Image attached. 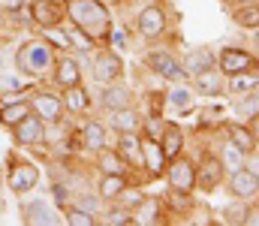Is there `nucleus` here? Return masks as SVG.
Masks as SVG:
<instances>
[{"mask_svg": "<svg viewBox=\"0 0 259 226\" xmlns=\"http://www.w3.org/2000/svg\"><path fill=\"white\" fill-rule=\"evenodd\" d=\"M66 12L75 21V27H81L91 39L109 33V12L97 0H69L66 3Z\"/></svg>", "mask_w": 259, "mask_h": 226, "instance_id": "obj_1", "label": "nucleus"}, {"mask_svg": "<svg viewBox=\"0 0 259 226\" xmlns=\"http://www.w3.org/2000/svg\"><path fill=\"white\" fill-rule=\"evenodd\" d=\"M18 67L30 75H39L46 67H52V49H49V42H27L18 52Z\"/></svg>", "mask_w": 259, "mask_h": 226, "instance_id": "obj_2", "label": "nucleus"}, {"mask_svg": "<svg viewBox=\"0 0 259 226\" xmlns=\"http://www.w3.org/2000/svg\"><path fill=\"white\" fill-rule=\"evenodd\" d=\"M166 175H169V184H172V190H181V193H190L196 184V166L184 157H175L172 160V166L166 169Z\"/></svg>", "mask_w": 259, "mask_h": 226, "instance_id": "obj_3", "label": "nucleus"}, {"mask_svg": "<svg viewBox=\"0 0 259 226\" xmlns=\"http://www.w3.org/2000/svg\"><path fill=\"white\" fill-rule=\"evenodd\" d=\"M12 130H15V142H18V145H39L42 136H46V130H42V118L33 115V112H30L24 121H18Z\"/></svg>", "mask_w": 259, "mask_h": 226, "instance_id": "obj_4", "label": "nucleus"}, {"mask_svg": "<svg viewBox=\"0 0 259 226\" xmlns=\"http://www.w3.org/2000/svg\"><path fill=\"white\" fill-rule=\"evenodd\" d=\"M220 178H223V163H220L217 157L205 154L202 163H199V169H196V184H199L202 190H214V187L220 184Z\"/></svg>", "mask_w": 259, "mask_h": 226, "instance_id": "obj_5", "label": "nucleus"}, {"mask_svg": "<svg viewBox=\"0 0 259 226\" xmlns=\"http://www.w3.org/2000/svg\"><path fill=\"white\" fill-rule=\"evenodd\" d=\"M139 33L142 36H148V39H154V36H160L163 33V27H166V15H163V9L160 6H145L142 12H139Z\"/></svg>", "mask_w": 259, "mask_h": 226, "instance_id": "obj_6", "label": "nucleus"}, {"mask_svg": "<svg viewBox=\"0 0 259 226\" xmlns=\"http://www.w3.org/2000/svg\"><path fill=\"white\" fill-rule=\"evenodd\" d=\"M36 181H39V172H36L30 163H18V166H12V172H9V190H12V193H27V190L36 187Z\"/></svg>", "mask_w": 259, "mask_h": 226, "instance_id": "obj_7", "label": "nucleus"}, {"mask_svg": "<svg viewBox=\"0 0 259 226\" xmlns=\"http://www.w3.org/2000/svg\"><path fill=\"white\" fill-rule=\"evenodd\" d=\"M148 67H151L154 73H160L163 78H172V81H178L181 75H187L184 67H181L172 55H166V52H151V55H148Z\"/></svg>", "mask_w": 259, "mask_h": 226, "instance_id": "obj_8", "label": "nucleus"}, {"mask_svg": "<svg viewBox=\"0 0 259 226\" xmlns=\"http://www.w3.org/2000/svg\"><path fill=\"white\" fill-rule=\"evenodd\" d=\"M256 67V58L253 55H247V52H238V49H226L223 55H220V70L229 75L235 73H244V70H253Z\"/></svg>", "mask_w": 259, "mask_h": 226, "instance_id": "obj_9", "label": "nucleus"}, {"mask_svg": "<svg viewBox=\"0 0 259 226\" xmlns=\"http://www.w3.org/2000/svg\"><path fill=\"white\" fill-rule=\"evenodd\" d=\"M232 193H235L238 199H250V196H256L259 193V175L256 172H250L247 166H241L238 172H232Z\"/></svg>", "mask_w": 259, "mask_h": 226, "instance_id": "obj_10", "label": "nucleus"}, {"mask_svg": "<svg viewBox=\"0 0 259 226\" xmlns=\"http://www.w3.org/2000/svg\"><path fill=\"white\" fill-rule=\"evenodd\" d=\"M33 21L39 24V27H55L58 21H61V15H64V9L55 3V0H33Z\"/></svg>", "mask_w": 259, "mask_h": 226, "instance_id": "obj_11", "label": "nucleus"}, {"mask_svg": "<svg viewBox=\"0 0 259 226\" xmlns=\"http://www.w3.org/2000/svg\"><path fill=\"white\" fill-rule=\"evenodd\" d=\"M121 70H124V67H121V58H115V55L109 52V55H100V58H97V64H94V78L103 81V84H112V81L121 75Z\"/></svg>", "mask_w": 259, "mask_h": 226, "instance_id": "obj_12", "label": "nucleus"}, {"mask_svg": "<svg viewBox=\"0 0 259 226\" xmlns=\"http://www.w3.org/2000/svg\"><path fill=\"white\" fill-rule=\"evenodd\" d=\"M24 220L27 223H39V226H55V223H61V217L52 211V205L49 202H42V199H36V202H30L27 208H24Z\"/></svg>", "mask_w": 259, "mask_h": 226, "instance_id": "obj_13", "label": "nucleus"}, {"mask_svg": "<svg viewBox=\"0 0 259 226\" xmlns=\"http://www.w3.org/2000/svg\"><path fill=\"white\" fill-rule=\"evenodd\" d=\"M30 112H33V106L21 97V100H12V103H3V106H0V121H3L6 127H15V124L24 121Z\"/></svg>", "mask_w": 259, "mask_h": 226, "instance_id": "obj_14", "label": "nucleus"}, {"mask_svg": "<svg viewBox=\"0 0 259 226\" xmlns=\"http://www.w3.org/2000/svg\"><path fill=\"white\" fill-rule=\"evenodd\" d=\"M33 109H36V115L42 121H58L61 112H64V103L58 97H52V94H36L33 97Z\"/></svg>", "mask_w": 259, "mask_h": 226, "instance_id": "obj_15", "label": "nucleus"}, {"mask_svg": "<svg viewBox=\"0 0 259 226\" xmlns=\"http://www.w3.org/2000/svg\"><path fill=\"white\" fill-rule=\"evenodd\" d=\"M211 64H214V55L208 52V49H193V52H187L184 55V73H190V75H199V73H205V70H211Z\"/></svg>", "mask_w": 259, "mask_h": 226, "instance_id": "obj_16", "label": "nucleus"}, {"mask_svg": "<svg viewBox=\"0 0 259 226\" xmlns=\"http://www.w3.org/2000/svg\"><path fill=\"white\" fill-rule=\"evenodd\" d=\"M142 157H145V169H151V172H163L166 169V154H163L157 139H148L142 145Z\"/></svg>", "mask_w": 259, "mask_h": 226, "instance_id": "obj_17", "label": "nucleus"}, {"mask_svg": "<svg viewBox=\"0 0 259 226\" xmlns=\"http://www.w3.org/2000/svg\"><path fill=\"white\" fill-rule=\"evenodd\" d=\"M100 103H103V109H109V112L124 109V106H130V91L127 87H121V84H109V87L103 91Z\"/></svg>", "mask_w": 259, "mask_h": 226, "instance_id": "obj_18", "label": "nucleus"}, {"mask_svg": "<svg viewBox=\"0 0 259 226\" xmlns=\"http://www.w3.org/2000/svg\"><path fill=\"white\" fill-rule=\"evenodd\" d=\"M81 145L91 151H103L106 148V130L97 124V121H88L81 127Z\"/></svg>", "mask_w": 259, "mask_h": 226, "instance_id": "obj_19", "label": "nucleus"}, {"mask_svg": "<svg viewBox=\"0 0 259 226\" xmlns=\"http://www.w3.org/2000/svg\"><path fill=\"white\" fill-rule=\"evenodd\" d=\"M181 145H184L181 130H178V127H166L163 136H160V148H163V154H166V160H175V157L181 154Z\"/></svg>", "mask_w": 259, "mask_h": 226, "instance_id": "obj_20", "label": "nucleus"}, {"mask_svg": "<svg viewBox=\"0 0 259 226\" xmlns=\"http://www.w3.org/2000/svg\"><path fill=\"white\" fill-rule=\"evenodd\" d=\"M112 127L118 130V133H136V127H139V115L124 106V109H115L112 112Z\"/></svg>", "mask_w": 259, "mask_h": 226, "instance_id": "obj_21", "label": "nucleus"}, {"mask_svg": "<svg viewBox=\"0 0 259 226\" xmlns=\"http://www.w3.org/2000/svg\"><path fill=\"white\" fill-rule=\"evenodd\" d=\"M157 214H160V199H142L139 202V208H136V217H133V223H142V226H148V223H157Z\"/></svg>", "mask_w": 259, "mask_h": 226, "instance_id": "obj_22", "label": "nucleus"}, {"mask_svg": "<svg viewBox=\"0 0 259 226\" xmlns=\"http://www.w3.org/2000/svg\"><path fill=\"white\" fill-rule=\"evenodd\" d=\"M121 157L130 160V163H145L142 157V142L136 133H121Z\"/></svg>", "mask_w": 259, "mask_h": 226, "instance_id": "obj_23", "label": "nucleus"}, {"mask_svg": "<svg viewBox=\"0 0 259 226\" xmlns=\"http://www.w3.org/2000/svg\"><path fill=\"white\" fill-rule=\"evenodd\" d=\"M78 64L72 61V58H64L61 64H58V84H64V87H72V84H78Z\"/></svg>", "mask_w": 259, "mask_h": 226, "instance_id": "obj_24", "label": "nucleus"}, {"mask_svg": "<svg viewBox=\"0 0 259 226\" xmlns=\"http://www.w3.org/2000/svg\"><path fill=\"white\" fill-rule=\"evenodd\" d=\"M229 87L235 91V94H247V91H256L259 87V70L256 73H235L232 75V81H229Z\"/></svg>", "mask_w": 259, "mask_h": 226, "instance_id": "obj_25", "label": "nucleus"}, {"mask_svg": "<svg viewBox=\"0 0 259 226\" xmlns=\"http://www.w3.org/2000/svg\"><path fill=\"white\" fill-rule=\"evenodd\" d=\"M229 139H232V145H238L244 154H247V151H253V145H256L253 133H250L247 127H241V124H232V127H229Z\"/></svg>", "mask_w": 259, "mask_h": 226, "instance_id": "obj_26", "label": "nucleus"}, {"mask_svg": "<svg viewBox=\"0 0 259 226\" xmlns=\"http://www.w3.org/2000/svg\"><path fill=\"white\" fill-rule=\"evenodd\" d=\"M64 106L69 112H84L88 109V94L78 87V84H72V87H64Z\"/></svg>", "mask_w": 259, "mask_h": 226, "instance_id": "obj_27", "label": "nucleus"}, {"mask_svg": "<svg viewBox=\"0 0 259 226\" xmlns=\"http://www.w3.org/2000/svg\"><path fill=\"white\" fill-rule=\"evenodd\" d=\"M124 187H127L124 175H106L103 184H100V196H106V199H118V196L124 193Z\"/></svg>", "mask_w": 259, "mask_h": 226, "instance_id": "obj_28", "label": "nucleus"}, {"mask_svg": "<svg viewBox=\"0 0 259 226\" xmlns=\"http://www.w3.org/2000/svg\"><path fill=\"white\" fill-rule=\"evenodd\" d=\"M100 169L106 175H124V157L112 151H100Z\"/></svg>", "mask_w": 259, "mask_h": 226, "instance_id": "obj_29", "label": "nucleus"}, {"mask_svg": "<svg viewBox=\"0 0 259 226\" xmlns=\"http://www.w3.org/2000/svg\"><path fill=\"white\" fill-rule=\"evenodd\" d=\"M220 163H223V169H226V172H238V169L244 166V151L238 148V145H226Z\"/></svg>", "mask_w": 259, "mask_h": 226, "instance_id": "obj_30", "label": "nucleus"}, {"mask_svg": "<svg viewBox=\"0 0 259 226\" xmlns=\"http://www.w3.org/2000/svg\"><path fill=\"white\" fill-rule=\"evenodd\" d=\"M235 24H241V27H256L259 24V6L256 3H247L244 9H238V12H235Z\"/></svg>", "mask_w": 259, "mask_h": 226, "instance_id": "obj_31", "label": "nucleus"}, {"mask_svg": "<svg viewBox=\"0 0 259 226\" xmlns=\"http://www.w3.org/2000/svg\"><path fill=\"white\" fill-rule=\"evenodd\" d=\"M169 100H172V106L175 109H193V91L190 87H175L172 94H169Z\"/></svg>", "mask_w": 259, "mask_h": 226, "instance_id": "obj_32", "label": "nucleus"}, {"mask_svg": "<svg viewBox=\"0 0 259 226\" xmlns=\"http://www.w3.org/2000/svg\"><path fill=\"white\" fill-rule=\"evenodd\" d=\"M196 81H199V87H202L205 94H217V91H220V75L211 73V70L199 73V75H196Z\"/></svg>", "mask_w": 259, "mask_h": 226, "instance_id": "obj_33", "label": "nucleus"}, {"mask_svg": "<svg viewBox=\"0 0 259 226\" xmlns=\"http://www.w3.org/2000/svg\"><path fill=\"white\" fill-rule=\"evenodd\" d=\"M66 220H69L72 226H94V217H91V211H84V208H69Z\"/></svg>", "mask_w": 259, "mask_h": 226, "instance_id": "obj_34", "label": "nucleus"}, {"mask_svg": "<svg viewBox=\"0 0 259 226\" xmlns=\"http://www.w3.org/2000/svg\"><path fill=\"white\" fill-rule=\"evenodd\" d=\"M247 214H250V211H247L244 205H229V208H226V223H244Z\"/></svg>", "mask_w": 259, "mask_h": 226, "instance_id": "obj_35", "label": "nucleus"}, {"mask_svg": "<svg viewBox=\"0 0 259 226\" xmlns=\"http://www.w3.org/2000/svg\"><path fill=\"white\" fill-rule=\"evenodd\" d=\"M69 42H72V46H78L81 52H88V49H91V36H88L81 27H75V30L69 33Z\"/></svg>", "mask_w": 259, "mask_h": 226, "instance_id": "obj_36", "label": "nucleus"}, {"mask_svg": "<svg viewBox=\"0 0 259 226\" xmlns=\"http://www.w3.org/2000/svg\"><path fill=\"white\" fill-rule=\"evenodd\" d=\"M238 109H241V115H250V118L259 115V94H250L247 100H241V106H238Z\"/></svg>", "mask_w": 259, "mask_h": 226, "instance_id": "obj_37", "label": "nucleus"}, {"mask_svg": "<svg viewBox=\"0 0 259 226\" xmlns=\"http://www.w3.org/2000/svg\"><path fill=\"white\" fill-rule=\"evenodd\" d=\"M145 124H148V139H157V142H160V136H163V130H166V127L160 124V118H157V115H151Z\"/></svg>", "mask_w": 259, "mask_h": 226, "instance_id": "obj_38", "label": "nucleus"}, {"mask_svg": "<svg viewBox=\"0 0 259 226\" xmlns=\"http://www.w3.org/2000/svg\"><path fill=\"white\" fill-rule=\"evenodd\" d=\"M49 30V39L55 42V46H61V49H72V42H69V33H55L52 27H46Z\"/></svg>", "mask_w": 259, "mask_h": 226, "instance_id": "obj_39", "label": "nucleus"}, {"mask_svg": "<svg viewBox=\"0 0 259 226\" xmlns=\"http://www.w3.org/2000/svg\"><path fill=\"white\" fill-rule=\"evenodd\" d=\"M109 223H115V226H130V223H133V217H130L127 211H112V214H109Z\"/></svg>", "mask_w": 259, "mask_h": 226, "instance_id": "obj_40", "label": "nucleus"}, {"mask_svg": "<svg viewBox=\"0 0 259 226\" xmlns=\"http://www.w3.org/2000/svg\"><path fill=\"white\" fill-rule=\"evenodd\" d=\"M24 3H27V0H0V9H3V12H18Z\"/></svg>", "mask_w": 259, "mask_h": 226, "instance_id": "obj_41", "label": "nucleus"}, {"mask_svg": "<svg viewBox=\"0 0 259 226\" xmlns=\"http://www.w3.org/2000/svg\"><path fill=\"white\" fill-rule=\"evenodd\" d=\"M172 205H175V208H187V205H190V199H187V196L181 199V190H172Z\"/></svg>", "mask_w": 259, "mask_h": 226, "instance_id": "obj_42", "label": "nucleus"}, {"mask_svg": "<svg viewBox=\"0 0 259 226\" xmlns=\"http://www.w3.org/2000/svg\"><path fill=\"white\" fill-rule=\"evenodd\" d=\"M81 208L94 214V211H97V199H94V196H81Z\"/></svg>", "mask_w": 259, "mask_h": 226, "instance_id": "obj_43", "label": "nucleus"}, {"mask_svg": "<svg viewBox=\"0 0 259 226\" xmlns=\"http://www.w3.org/2000/svg\"><path fill=\"white\" fill-rule=\"evenodd\" d=\"M66 196H69V190H66L64 184H55V199L58 202H66Z\"/></svg>", "mask_w": 259, "mask_h": 226, "instance_id": "obj_44", "label": "nucleus"}, {"mask_svg": "<svg viewBox=\"0 0 259 226\" xmlns=\"http://www.w3.org/2000/svg\"><path fill=\"white\" fill-rule=\"evenodd\" d=\"M250 121H253V124H250V133H253V139H256V145H259V115H253Z\"/></svg>", "mask_w": 259, "mask_h": 226, "instance_id": "obj_45", "label": "nucleus"}, {"mask_svg": "<svg viewBox=\"0 0 259 226\" xmlns=\"http://www.w3.org/2000/svg\"><path fill=\"white\" fill-rule=\"evenodd\" d=\"M244 223H250V226H259V214H247V220Z\"/></svg>", "mask_w": 259, "mask_h": 226, "instance_id": "obj_46", "label": "nucleus"}, {"mask_svg": "<svg viewBox=\"0 0 259 226\" xmlns=\"http://www.w3.org/2000/svg\"><path fill=\"white\" fill-rule=\"evenodd\" d=\"M250 172H256V175H259V157H253V160H250Z\"/></svg>", "mask_w": 259, "mask_h": 226, "instance_id": "obj_47", "label": "nucleus"}, {"mask_svg": "<svg viewBox=\"0 0 259 226\" xmlns=\"http://www.w3.org/2000/svg\"><path fill=\"white\" fill-rule=\"evenodd\" d=\"M235 3H256V0H235Z\"/></svg>", "mask_w": 259, "mask_h": 226, "instance_id": "obj_48", "label": "nucleus"}, {"mask_svg": "<svg viewBox=\"0 0 259 226\" xmlns=\"http://www.w3.org/2000/svg\"><path fill=\"white\" fill-rule=\"evenodd\" d=\"M256 49H259V30H256Z\"/></svg>", "mask_w": 259, "mask_h": 226, "instance_id": "obj_49", "label": "nucleus"}]
</instances>
